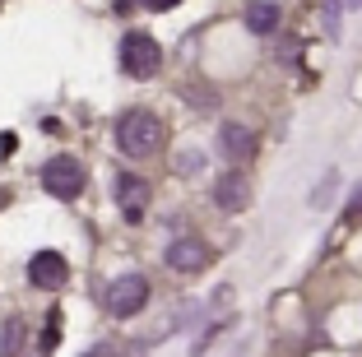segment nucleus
<instances>
[{
  "mask_svg": "<svg viewBox=\"0 0 362 357\" xmlns=\"http://www.w3.org/2000/svg\"><path fill=\"white\" fill-rule=\"evenodd\" d=\"M344 218H349V223H358V218H362V186L349 195V209H344Z\"/></svg>",
  "mask_w": 362,
  "mask_h": 357,
  "instance_id": "nucleus-13",
  "label": "nucleus"
},
{
  "mask_svg": "<svg viewBox=\"0 0 362 357\" xmlns=\"http://www.w3.org/2000/svg\"><path fill=\"white\" fill-rule=\"evenodd\" d=\"M103 306H107V315H117V320L139 315L149 306V279H144V274H117L103 293Z\"/></svg>",
  "mask_w": 362,
  "mask_h": 357,
  "instance_id": "nucleus-2",
  "label": "nucleus"
},
{
  "mask_svg": "<svg viewBox=\"0 0 362 357\" xmlns=\"http://www.w3.org/2000/svg\"><path fill=\"white\" fill-rule=\"evenodd\" d=\"M144 5H149V10H172L177 0H144Z\"/></svg>",
  "mask_w": 362,
  "mask_h": 357,
  "instance_id": "nucleus-15",
  "label": "nucleus"
},
{
  "mask_svg": "<svg viewBox=\"0 0 362 357\" xmlns=\"http://www.w3.org/2000/svg\"><path fill=\"white\" fill-rule=\"evenodd\" d=\"M209 260H214L209 242H204V237H195V232H186V237H172L168 251H163V264H168L172 274H200Z\"/></svg>",
  "mask_w": 362,
  "mask_h": 357,
  "instance_id": "nucleus-5",
  "label": "nucleus"
},
{
  "mask_svg": "<svg viewBox=\"0 0 362 357\" xmlns=\"http://www.w3.org/2000/svg\"><path fill=\"white\" fill-rule=\"evenodd\" d=\"M177 172H186V177H191V172H200V153H195V148H186V153L177 158Z\"/></svg>",
  "mask_w": 362,
  "mask_h": 357,
  "instance_id": "nucleus-12",
  "label": "nucleus"
},
{
  "mask_svg": "<svg viewBox=\"0 0 362 357\" xmlns=\"http://www.w3.org/2000/svg\"><path fill=\"white\" fill-rule=\"evenodd\" d=\"M246 28L251 33H274L279 28V5L274 0H256V5L246 10Z\"/></svg>",
  "mask_w": 362,
  "mask_h": 357,
  "instance_id": "nucleus-11",
  "label": "nucleus"
},
{
  "mask_svg": "<svg viewBox=\"0 0 362 357\" xmlns=\"http://www.w3.org/2000/svg\"><path fill=\"white\" fill-rule=\"evenodd\" d=\"M84 357H117V348H112V344H93Z\"/></svg>",
  "mask_w": 362,
  "mask_h": 357,
  "instance_id": "nucleus-14",
  "label": "nucleus"
},
{
  "mask_svg": "<svg viewBox=\"0 0 362 357\" xmlns=\"http://www.w3.org/2000/svg\"><path fill=\"white\" fill-rule=\"evenodd\" d=\"M23 339H28V320L23 315H5L0 320V357H19Z\"/></svg>",
  "mask_w": 362,
  "mask_h": 357,
  "instance_id": "nucleus-10",
  "label": "nucleus"
},
{
  "mask_svg": "<svg viewBox=\"0 0 362 357\" xmlns=\"http://www.w3.org/2000/svg\"><path fill=\"white\" fill-rule=\"evenodd\" d=\"M121 70L130 79H153L163 70V47L153 42L149 33H126L121 37Z\"/></svg>",
  "mask_w": 362,
  "mask_h": 357,
  "instance_id": "nucleus-3",
  "label": "nucleus"
},
{
  "mask_svg": "<svg viewBox=\"0 0 362 357\" xmlns=\"http://www.w3.org/2000/svg\"><path fill=\"white\" fill-rule=\"evenodd\" d=\"M353 5H358V0H353Z\"/></svg>",
  "mask_w": 362,
  "mask_h": 357,
  "instance_id": "nucleus-16",
  "label": "nucleus"
},
{
  "mask_svg": "<svg viewBox=\"0 0 362 357\" xmlns=\"http://www.w3.org/2000/svg\"><path fill=\"white\" fill-rule=\"evenodd\" d=\"M84 163L79 158H70V153H61V158H52L42 168V190L47 195H56V200H75L79 190H84Z\"/></svg>",
  "mask_w": 362,
  "mask_h": 357,
  "instance_id": "nucleus-4",
  "label": "nucleus"
},
{
  "mask_svg": "<svg viewBox=\"0 0 362 357\" xmlns=\"http://www.w3.org/2000/svg\"><path fill=\"white\" fill-rule=\"evenodd\" d=\"M246 204H251V181H246V172H223V177L214 181V209L223 213H242Z\"/></svg>",
  "mask_w": 362,
  "mask_h": 357,
  "instance_id": "nucleus-9",
  "label": "nucleus"
},
{
  "mask_svg": "<svg viewBox=\"0 0 362 357\" xmlns=\"http://www.w3.org/2000/svg\"><path fill=\"white\" fill-rule=\"evenodd\" d=\"M218 148H223V158L237 163V172H242L246 163H256V148H260L256 126H246V121H223V126H218Z\"/></svg>",
  "mask_w": 362,
  "mask_h": 357,
  "instance_id": "nucleus-6",
  "label": "nucleus"
},
{
  "mask_svg": "<svg viewBox=\"0 0 362 357\" xmlns=\"http://www.w3.org/2000/svg\"><path fill=\"white\" fill-rule=\"evenodd\" d=\"M28 283L33 288H47V293L65 288V283H70V260H65L61 251H37L28 260Z\"/></svg>",
  "mask_w": 362,
  "mask_h": 357,
  "instance_id": "nucleus-8",
  "label": "nucleus"
},
{
  "mask_svg": "<svg viewBox=\"0 0 362 357\" xmlns=\"http://www.w3.org/2000/svg\"><path fill=\"white\" fill-rule=\"evenodd\" d=\"M149 200H153V190H149V181H144V177H135V172H121V177H117V209H121V218H126V223L144 218Z\"/></svg>",
  "mask_w": 362,
  "mask_h": 357,
  "instance_id": "nucleus-7",
  "label": "nucleus"
},
{
  "mask_svg": "<svg viewBox=\"0 0 362 357\" xmlns=\"http://www.w3.org/2000/svg\"><path fill=\"white\" fill-rule=\"evenodd\" d=\"M163 139H168L163 121L153 112H144V107H130V112L117 121V144H121L126 158H153L163 148Z\"/></svg>",
  "mask_w": 362,
  "mask_h": 357,
  "instance_id": "nucleus-1",
  "label": "nucleus"
}]
</instances>
